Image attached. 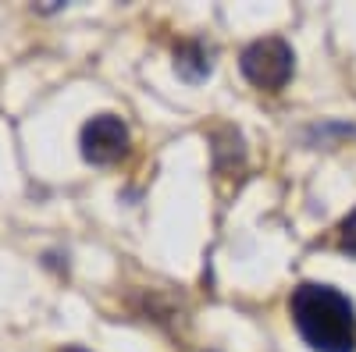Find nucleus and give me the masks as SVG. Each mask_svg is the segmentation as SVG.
I'll list each match as a JSON object with an SVG mask.
<instances>
[{
	"instance_id": "obj_2",
	"label": "nucleus",
	"mask_w": 356,
	"mask_h": 352,
	"mask_svg": "<svg viewBox=\"0 0 356 352\" xmlns=\"http://www.w3.org/2000/svg\"><path fill=\"white\" fill-rule=\"evenodd\" d=\"M239 68L246 75L250 85L257 90H267V93H278L289 85L292 78V68H296V57H292V47L278 36H264V40H253L243 57H239Z\"/></svg>"
},
{
	"instance_id": "obj_4",
	"label": "nucleus",
	"mask_w": 356,
	"mask_h": 352,
	"mask_svg": "<svg viewBox=\"0 0 356 352\" xmlns=\"http://www.w3.org/2000/svg\"><path fill=\"white\" fill-rule=\"evenodd\" d=\"M175 72L178 78H186V82H203V78H211L214 72V50L207 47L203 40H186V43H178L175 50Z\"/></svg>"
},
{
	"instance_id": "obj_6",
	"label": "nucleus",
	"mask_w": 356,
	"mask_h": 352,
	"mask_svg": "<svg viewBox=\"0 0 356 352\" xmlns=\"http://www.w3.org/2000/svg\"><path fill=\"white\" fill-rule=\"evenodd\" d=\"M339 249H342L349 260H356V210L339 224Z\"/></svg>"
},
{
	"instance_id": "obj_3",
	"label": "nucleus",
	"mask_w": 356,
	"mask_h": 352,
	"mask_svg": "<svg viewBox=\"0 0 356 352\" xmlns=\"http://www.w3.org/2000/svg\"><path fill=\"white\" fill-rule=\"evenodd\" d=\"M79 146H82V157L97 167H107V164H118L125 153H129V128L122 117L114 114H97L82 125V135H79Z\"/></svg>"
},
{
	"instance_id": "obj_7",
	"label": "nucleus",
	"mask_w": 356,
	"mask_h": 352,
	"mask_svg": "<svg viewBox=\"0 0 356 352\" xmlns=\"http://www.w3.org/2000/svg\"><path fill=\"white\" fill-rule=\"evenodd\" d=\"M61 352H86V349H79V345H65Z\"/></svg>"
},
{
	"instance_id": "obj_1",
	"label": "nucleus",
	"mask_w": 356,
	"mask_h": 352,
	"mask_svg": "<svg viewBox=\"0 0 356 352\" xmlns=\"http://www.w3.org/2000/svg\"><path fill=\"white\" fill-rule=\"evenodd\" d=\"M292 324L314 352H356V306L332 285L303 281L289 299Z\"/></svg>"
},
{
	"instance_id": "obj_5",
	"label": "nucleus",
	"mask_w": 356,
	"mask_h": 352,
	"mask_svg": "<svg viewBox=\"0 0 356 352\" xmlns=\"http://www.w3.org/2000/svg\"><path fill=\"white\" fill-rule=\"evenodd\" d=\"M246 164V150H243V135L235 128H218L214 132V167L218 174H235Z\"/></svg>"
}]
</instances>
